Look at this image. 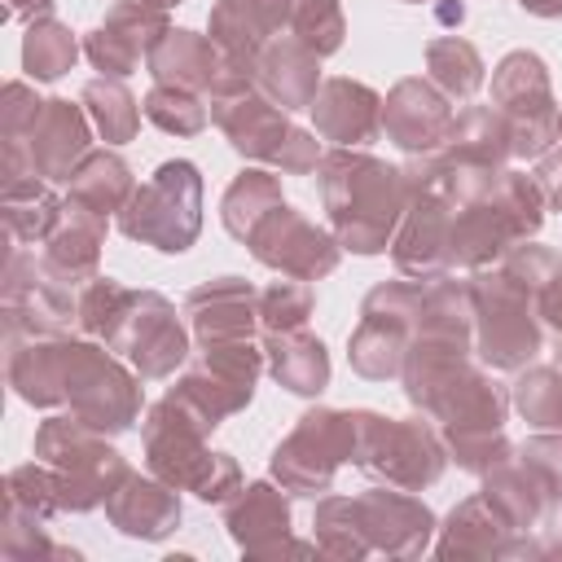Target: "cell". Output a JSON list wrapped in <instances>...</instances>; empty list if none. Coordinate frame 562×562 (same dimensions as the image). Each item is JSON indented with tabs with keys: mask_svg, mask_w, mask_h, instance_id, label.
I'll list each match as a JSON object with an SVG mask.
<instances>
[{
	"mask_svg": "<svg viewBox=\"0 0 562 562\" xmlns=\"http://www.w3.org/2000/svg\"><path fill=\"white\" fill-rule=\"evenodd\" d=\"M31 452L53 465L57 487H61V509L66 514H92L105 505V496L132 474L127 457L110 443V435L92 430L75 413H53L35 426Z\"/></svg>",
	"mask_w": 562,
	"mask_h": 562,
	"instance_id": "3",
	"label": "cell"
},
{
	"mask_svg": "<svg viewBox=\"0 0 562 562\" xmlns=\"http://www.w3.org/2000/svg\"><path fill=\"white\" fill-rule=\"evenodd\" d=\"M4 505L9 509H22V514H31V518H57V514H66L61 509V487H57V474H53V465H44L40 457L35 461H26V465H13L9 474H4Z\"/></svg>",
	"mask_w": 562,
	"mask_h": 562,
	"instance_id": "45",
	"label": "cell"
},
{
	"mask_svg": "<svg viewBox=\"0 0 562 562\" xmlns=\"http://www.w3.org/2000/svg\"><path fill=\"white\" fill-rule=\"evenodd\" d=\"M553 364L562 369V334H553Z\"/></svg>",
	"mask_w": 562,
	"mask_h": 562,
	"instance_id": "60",
	"label": "cell"
},
{
	"mask_svg": "<svg viewBox=\"0 0 562 562\" xmlns=\"http://www.w3.org/2000/svg\"><path fill=\"white\" fill-rule=\"evenodd\" d=\"M404 400L439 430H505V417L514 408L509 386H501L487 364H474V356L404 386Z\"/></svg>",
	"mask_w": 562,
	"mask_h": 562,
	"instance_id": "12",
	"label": "cell"
},
{
	"mask_svg": "<svg viewBox=\"0 0 562 562\" xmlns=\"http://www.w3.org/2000/svg\"><path fill=\"white\" fill-rule=\"evenodd\" d=\"M66 211V198L53 193L48 180L40 176H13L0 180V220L13 246H44V237L57 228Z\"/></svg>",
	"mask_w": 562,
	"mask_h": 562,
	"instance_id": "34",
	"label": "cell"
},
{
	"mask_svg": "<svg viewBox=\"0 0 562 562\" xmlns=\"http://www.w3.org/2000/svg\"><path fill=\"white\" fill-rule=\"evenodd\" d=\"M211 123L224 132V140L233 145V154H241L250 162H272V154L281 149V140L294 132L290 114L281 105H272L259 88L237 92L228 101H211Z\"/></svg>",
	"mask_w": 562,
	"mask_h": 562,
	"instance_id": "27",
	"label": "cell"
},
{
	"mask_svg": "<svg viewBox=\"0 0 562 562\" xmlns=\"http://www.w3.org/2000/svg\"><path fill=\"white\" fill-rule=\"evenodd\" d=\"M145 119L167 132V136H198L206 123H211V105L202 92H189V88H171V83H154L140 101Z\"/></svg>",
	"mask_w": 562,
	"mask_h": 562,
	"instance_id": "44",
	"label": "cell"
},
{
	"mask_svg": "<svg viewBox=\"0 0 562 562\" xmlns=\"http://www.w3.org/2000/svg\"><path fill=\"white\" fill-rule=\"evenodd\" d=\"M184 321L198 342L255 338L259 334V290L246 277H215L184 294Z\"/></svg>",
	"mask_w": 562,
	"mask_h": 562,
	"instance_id": "26",
	"label": "cell"
},
{
	"mask_svg": "<svg viewBox=\"0 0 562 562\" xmlns=\"http://www.w3.org/2000/svg\"><path fill=\"white\" fill-rule=\"evenodd\" d=\"M290 0H215L206 18V35L224 57L255 61L268 40L285 35Z\"/></svg>",
	"mask_w": 562,
	"mask_h": 562,
	"instance_id": "29",
	"label": "cell"
},
{
	"mask_svg": "<svg viewBox=\"0 0 562 562\" xmlns=\"http://www.w3.org/2000/svg\"><path fill=\"white\" fill-rule=\"evenodd\" d=\"M312 132L342 149H364L382 132V92L351 75H329L312 101Z\"/></svg>",
	"mask_w": 562,
	"mask_h": 562,
	"instance_id": "24",
	"label": "cell"
},
{
	"mask_svg": "<svg viewBox=\"0 0 562 562\" xmlns=\"http://www.w3.org/2000/svg\"><path fill=\"white\" fill-rule=\"evenodd\" d=\"M167 31L171 18L162 9H149L140 0H114L110 13L83 35V57L110 79H127L140 70V61H149L154 44Z\"/></svg>",
	"mask_w": 562,
	"mask_h": 562,
	"instance_id": "20",
	"label": "cell"
},
{
	"mask_svg": "<svg viewBox=\"0 0 562 562\" xmlns=\"http://www.w3.org/2000/svg\"><path fill=\"white\" fill-rule=\"evenodd\" d=\"M53 4H57V0H4V18H18V22L53 18Z\"/></svg>",
	"mask_w": 562,
	"mask_h": 562,
	"instance_id": "55",
	"label": "cell"
},
{
	"mask_svg": "<svg viewBox=\"0 0 562 562\" xmlns=\"http://www.w3.org/2000/svg\"><path fill=\"white\" fill-rule=\"evenodd\" d=\"M220 61H224V53L215 48L211 35L189 31V26H171V31L154 44L145 70L154 75V83H171V88H189V92H202V97H206V88H211Z\"/></svg>",
	"mask_w": 562,
	"mask_h": 562,
	"instance_id": "31",
	"label": "cell"
},
{
	"mask_svg": "<svg viewBox=\"0 0 562 562\" xmlns=\"http://www.w3.org/2000/svg\"><path fill=\"white\" fill-rule=\"evenodd\" d=\"M215 430L184 404L176 400L171 391L162 400H154L145 408V422H140V457H145V470L158 474L162 483L180 487V492H198V483L206 479L211 461H215V448L206 443Z\"/></svg>",
	"mask_w": 562,
	"mask_h": 562,
	"instance_id": "15",
	"label": "cell"
},
{
	"mask_svg": "<svg viewBox=\"0 0 562 562\" xmlns=\"http://www.w3.org/2000/svg\"><path fill=\"white\" fill-rule=\"evenodd\" d=\"M127 285L123 281H114V277H92V281H83L79 285V312H75V329L83 334V338H97V342H105L110 338V329L119 325V316H123V303H127Z\"/></svg>",
	"mask_w": 562,
	"mask_h": 562,
	"instance_id": "49",
	"label": "cell"
},
{
	"mask_svg": "<svg viewBox=\"0 0 562 562\" xmlns=\"http://www.w3.org/2000/svg\"><path fill=\"white\" fill-rule=\"evenodd\" d=\"M544 553H549V558H562V527H558L553 540H544Z\"/></svg>",
	"mask_w": 562,
	"mask_h": 562,
	"instance_id": "58",
	"label": "cell"
},
{
	"mask_svg": "<svg viewBox=\"0 0 562 562\" xmlns=\"http://www.w3.org/2000/svg\"><path fill=\"white\" fill-rule=\"evenodd\" d=\"M105 228H110V220L105 215H97V211H83V206H75V202H66V211H61V220H57V228L44 237V246H40V259H44V268L57 277V281H66V285H83V281H92L97 277V268H101V246H105Z\"/></svg>",
	"mask_w": 562,
	"mask_h": 562,
	"instance_id": "30",
	"label": "cell"
},
{
	"mask_svg": "<svg viewBox=\"0 0 562 562\" xmlns=\"http://www.w3.org/2000/svg\"><path fill=\"white\" fill-rule=\"evenodd\" d=\"M127 241L162 255H184L202 233V171L189 158H167L114 215Z\"/></svg>",
	"mask_w": 562,
	"mask_h": 562,
	"instance_id": "6",
	"label": "cell"
},
{
	"mask_svg": "<svg viewBox=\"0 0 562 562\" xmlns=\"http://www.w3.org/2000/svg\"><path fill=\"white\" fill-rule=\"evenodd\" d=\"M452 101L422 75H408L400 79L386 97H382V132L395 149H404L408 158L413 154H435L443 149L448 132H452Z\"/></svg>",
	"mask_w": 562,
	"mask_h": 562,
	"instance_id": "22",
	"label": "cell"
},
{
	"mask_svg": "<svg viewBox=\"0 0 562 562\" xmlns=\"http://www.w3.org/2000/svg\"><path fill=\"white\" fill-rule=\"evenodd\" d=\"M79 101H83V110H88V119H92V127H97V136L105 140V145H127V140H136V132H140V101L132 97V88L123 83V79H110V75H97V79H88L83 88H79Z\"/></svg>",
	"mask_w": 562,
	"mask_h": 562,
	"instance_id": "38",
	"label": "cell"
},
{
	"mask_svg": "<svg viewBox=\"0 0 562 562\" xmlns=\"http://www.w3.org/2000/svg\"><path fill=\"white\" fill-rule=\"evenodd\" d=\"M536 184L544 193V206L562 215V149H549L544 158H536Z\"/></svg>",
	"mask_w": 562,
	"mask_h": 562,
	"instance_id": "53",
	"label": "cell"
},
{
	"mask_svg": "<svg viewBox=\"0 0 562 562\" xmlns=\"http://www.w3.org/2000/svg\"><path fill=\"white\" fill-rule=\"evenodd\" d=\"M321 83H325V79H321V57H316L303 40H294V35L268 40L263 53L255 57V88H259L272 105H281L285 114L312 110Z\"/></svg>",
	"mask_w": 562,
	"mask_h": 562,
	"instance_id": "28",
	"label": "cell"
},
{
	"mask_svg": "<svg viewBox=\"0 0 562 562\" xmlns=\"http://www.w3.org/2000/svg\"><path fill=\"white\" fill-rule=\"evenodd\" d=\"M356 461V408H307L290 435L272 448L268 474L290 496H325L334 487V474Z\"/></svg>",
	"mask_w": 562,
	"mask_h": 562,
	"instance_id": "7",
	"label": "cell"
},
{
	"mask_svg": "<svg viewBox=\"0 0 562 562\" xmlns=\"http://www.w3.org/2000/svg\"><path fill=\"white\" fill-rule=\"evenodd\" d=\"M351 505H356V518H360L369 549L382 558H422L435 544L439 518L417 492L382 483V487L356 492Z\"/></svg>",
	"mask_w": 562,
	"mask_h": 562,
	"instance_id": "17",
	"label": "cell"
},
{
	"mask_svg": "<svg viewBox=\"0 0 562 562\" xmlns=\"http://www.w3.org/2000/svg\"><path fill=\"white\" fill-rule=\"evenodd\" d=\"M536 316H540V325H549L553 334H562V263H558L553 277L540 285V294H536Z\"/></svg>",
	"mask_w": 562,
	"mask_h": 562,
	"instance_id": "54",
	"label": "cell"
},
{
	"mask_svg": "<svg viewBox=\"0 0 562 562\" xmlns=\"http://www.w3.org/2000/svg\"><path fill=\"white\" fill-rule=\"evenodd\" d=\"M470 299H474V356H479V364H487L492 373L527 369L544 347V329H540L531 290L492 263V268L470 272Z\"/></svg>",
	"mask_w": 562,
	"mask_h": 562,
	"instance_id": "5",
	"label": "cell"
},
{
	"mask_svg": "<svg viewBox=\"0 0 562 562\" xmlns=\"http://www.w3.org/2000/svg\"><path fill=\"white\" fill-rule=\"evenodd\" d=\"M316 189H321L325 220L342 250H351V255L391 250V237L408 206L400 167H391L378 154L334 145V149H325V158L316 167Z\"/></svg>",
	"mask_w": 562,
	"mask_h": 562,
	"instance_id": "1",
	"label": "cell"
},
{
	"mask_svg": "<svg viewBox=\"0 0 562 562\" xmlns=\"http://www.w3.org/2000/svg\"><path fill=\"white\" fill-rule=\"evenodd\" d=\"M145 378L114 356L105 342L83 338L75 347V364H70V382H66V413H75L79 422H88L101 435H123L140 422L145 408Z\"/></svg>",
	"mask_w": 562,
	"mask_h": 562,
	"instance_id": "10",
	"label": "cell"
},
{
	"mask_svg": "<svg viewBox=\"0 0 562 562\" xmlns=\"http://www.w3.org/2000/svg\"><path fill=\"white\" fill-rule=\"evenodd\" d=\"M75 334H44V338H18L9 342L4 378L13 395L31 408H66V382L75 364Z\"/></svg>",
	"mask_w": 562,
	"mask_h": 562,
	"instance_id": "23",
	"label": "cell"
},
{
	"mask_svg": "<svg viewBox=\"0 0 562 562\" xmlns=\"http://www.w3.org/2000/svg\"><path fill=\"white\" fill-rule=\"evenodd\" d=\"M92 119L83 110V101L70 97H48L26 145H22V171L40 176L48 184H70L75 167L92 154Z\"/></svg>",
	"mask_w": 562,
	"mask_h": 562,
	"instance_id": "21",
	"label": "cell"
},
{
	"mask_svg": "<svg viewBox=\"0 0 562 562\" xmlns=\"http://www.w3.org/2000/svg\"><path fill=\"white\" fill-rule=\"evenodd\" d=\"M518 9L531 18H562V0H518Z\"/></svg>",
	"mask_w": 562,
	"mask_h": 562,
	"instance_id": "56",
	"label": "cell"
},
{
	"mask_svg": "<svg viewBox=\"0 0 562 562\" xmlns=\"http://www.w3.org/2000/svg\"><path fill=\"white\" fill-rule=\"evenodd\" d=\"M48 97H40L26 79H9L0 88V140H4V176L0 180H13V176H26L22 171V145L40 119Z\"/></svg>",
	"mask_w": 562,
	"mask_h": 562,
	"instance_id": "43",
	"label": "cell"
},
{
	"mask_svg": "<svg viewBox=\"0 0 562 562\" xmlns=\"http://www.w3.org/2000/svg\"><path fill=\"white\" fill-rule=\"evenodd\" d=\"M294 514H290V492L268 474L246 483L228 505H224V531L246 558H281V553H312L316 540H294Z\"/></svg>",
	"mask_w": 562,
	"mask_h": 562,
	"instance_id": "18",
	"label": "cell"
},
{
	"mask_svg": "<svg viewBox=\"0 0 562 562\" xmlns=\"http://www.w3.org/2000/svg\"><path fill=\"white\" fill-rule=\"evenodd\" d=\"M509 404L536 430H562V369L558 364H527L509 386Z\"/></svg>",
	"mask_w": 562,
	"mask_h": 562,
	"instance_id": "42",
	"label": "cell"
},
{
	"mask_svg": "<svg viewBox=\"0 0 562 562\" xmlns=\"http://www.w3.org/2000/svg\"><path fill=\"white\" fill-rule=\"evenodd\" d=\"M132 193H136V176H132L127 158H123L114 145L92 149V154L75 167V176H70V184H66V202H75V206H83V211H97V215H105V220L119 215Z\"/></svg>",
	"mask_w": 562,
	"mask_h": 562,
	"instance_id": "36",
	"label": "cell"
},
{
	"mask_svg": "<svg viewBox=\"0 0 562 562\" xmlns=\"http://www.w3.org/2000/svg\"><path fill=\"white\" fill-rule=\"evenodd\" d=\"M0 558H9V562H44V558L79 562L75 549L48 540L44 518H31V514L9 509V505H4V514H0Z\"/></svg>",
	"mask_w": 562,
	"mask_h": 562,
	"instance_id": "48",
	"label": "cell"
},
{
	"mask_svg": "<svg viewBox=\"0 0 562 562\" xmlns=\"http://www.w3.org/2000/svg\"><path fill=\"white\" fill-rule=\"evenodd\" d=\"M189 325L176 316V303L158 290H132L123 303L119 325L110 329L105 347L114 356H123L145 382L171 378L176 369L189 364L193 347H189Z\"/></svg>",
	"mask_w": 562,
	"mask_h": 562,
	"instance_id": "14",
	"label": "cell"
},
{
	"mask_svg": "<svg viewBox=\"0 0 562 562\" xmlns=\"http://www.w3.org/2000/svg\"><path fill=\"white\" fill-rule=\"evenodd\" d=\"M479 496L501 514V522H505L509 531H536V527L549 518V509H558V505L549 501L544 483L536 479V470L522 465L518 457L492 465V470L483 474Z\"/></svg>",
	"mask_w": 562,
	"mask_h": 562,
	"instance_id": "33",
	"label": "cell"
},
{
	"mask_svg": "<svg viewBox=\"0 0 562 562\" xmlns=\"http://www.w3.org/2000/svg\"><path fill=\"white\" fill-rule=\"evenodd\" d=\"M492 105L509 123L514 158H544L558 145V97L540 53L514 48L492 66Z\"/></svg>",
	"mask_w": 562,
	"mask_h": 562,
	"instance_id": "11",
	"label": "cell"
},
{
	"mask_svg": "<svg viewBox=\"0 0 562 562\" xmlns=\"http://www.w3.org/2000/svg\"><path fill=\"white\" fill-rule=\"evenodd\" d=\"M439 435H443L448 461H457V470L479 474V479L492 465H501V461L514 457V443L505 439V430H439Z\"/></svg>",
	"mask_w": 562,
	"mask_h": 562,
	"instance_id": "50",
	"label": "cell"
},
{
	"mask_svg": "<svg viewBox=\"0 0 562 562\" xmlns=\"http://www.w3.org/2000/svg\"><path fill=\"white\" fill-rule=\"evenodd\" d=\"M417 312H422V281H408V277L378 281L360 299V321H356V329L347 338L351 373H360L364 382L400 378Z\"/></svg>",
	"mask_w": 562,
	"mask_h": 562,
	"instance_id": "9",
	"label": "cell"
},
{
	"mask_svg": "<svg viewBox=\"0 0 562 562\" xmlns=\"http://www.w3.org/2000/svg\"><path fill=\"white\" fill-rule=\"evenodd\" d=\"M255 263L281 272V277H299V281H321L342 263V246L334 237V228L312 224L303 211H294L290 202H277L241 241Z\"/></svg>",
	"mask_w": 562,
	"mask_h": 562,
	"instance_id": "16",
	"label": "cell"
},
{
	"mask_svg": "<svg viewBox=\"0 0 562 562\" xmlns=\"http://www.w3.org/2000/svg\"><path fill=\"white\" fill-rule=\"evenodd\" d=\"M544 193L531 171L501 167L479 193L452 202V268H492L544 224Z\"/></svg>",
	"mask_w": 562,
	"mask_h": 562,
	"instance_id": "2",
	"label": "cell"
},
{
	"mask_svg": "<svg viewBox=\"0 0 562 562\" xmlns=\"http://www.w3.org/2000/svg\"><path fill=\"white\" fill-rule=\"evenodd\" d=\"M316 307L312 281L285 277L259 290V334H290V329H307Z\"/></svg>",
	"mask_w": 562,
	"mask_h": 562,
	"instance_id": "47",
	"label": "cell"
},
{
	"mask_svg": "<svg viewBox=\"0 0 562 562\" xmlns=\"http://www.w3.org/2000/svg\"><path fill=\"white\" fill-rule=\"evenodd\" d=\"M443 158L461 162V167H487L501 171L514 158V140H509V123L496 105H465L452 119V132L443 140Z\"/></svg>",
	"mask_w": 562,
	"mask_h": 562,
	"instance_id": "35",
	"label": "cell"
},
{
	"mask_svg": "<svg viewBox=\"0 0 562 562\" xmlns=\"http://www.w3.org/2000/svg\"><path fill=\"white\" fill-rule=\"evenodd\" d=\"M558 140H562V119H558Z\"/></svg>",
	"mask_w": 562,
	"mask_h": 562,
	"instance_id": "62",
	"label": "cell"
},
{
	"mask_svg": "<svg viewBox=\"0 0 562 562\" xmlns=\"http://www.w3.org/2000/svg\"><path fill=\"white\" fill-rule=\"evenodd\" d=\"M285 35L303 40L316 57H334L347 40L342 0H290V26Z\"/></svg>",
	"mask_w": 562,
	"mask_h": 562,
	"instance_id": "46",
	"label": "cell"
},
{
	"mask_svg": "<svg viewBox=\"0 0 562 562\" xmlns=\"http://www.w3.org/2000/svg\"><path fill=\"white\" fill-rule=\"evenodd\" d=\"M426 79L448 97V101H470L487 83L483 53L461 40V35H435L426 44Z\"/></svg>",
	"mask_w": 562,
	"mask_h": 562,
	"instance_id": "37",
	"label": "cell"
},
{
	"mask_svg": "<svg viewBox=\"0 0 562 562\" xmlns=\"http://www.w3.org/2000/svg\"><path fill=\"white\" fill-rule=\"evenodd\" d=\"M79 53H83V44H79V35L61 18H35V22H26V35H22V70H26V79L57 83L61 75L75 70Z\"/></svg>",
	"mask_w": 562,
	"mask_h": 562,
	"instance_id": "40",
	"label": "cell"
},
{
	"mask_svg": "<svg viewBox=\"0 0 562 562\" xmlns=\"http://www.w3.org/2000/svg\"><path fill=\"white\" fill-rule=\"evenodd\" d=\"M430 549L443 562H461V558H492V562L496 558H549L544 540H536V531H509L501 522V514L479 492L448 509Z\"/></svg>",
	"mask_w": 562,
	"mask_h": 562,
	"instance_id": "19",
	"label": "cell"
},
{
	"mask_svg": "<svg viewBox=\"0 0 562 562\" xmlns=\"http://www.w3.org/2000/svg\"><path fill=\"white\" fill-rule=\"evenodd\" d=\"M435 18H439L443 26H461V22H465V4H461V0H443V4H435Z\"/></svg>",
	"mask_w": 562,
	"mask_h": 562,
	"instance_id": "57",
	"label": "cell"
},
{
	"mask_svg": "<svg viewBox=\"0 0 562 562\" xmlns=\"http://www.w3.org/2000/svg\"><path fill=\"white\" fill-rule=\"evenodd\" d=\"M321 158H325V145H321V136L316 132H307V127H294L285 140H281V149L272 154V171H285V176H307V171H316L321 167Z\"/></svg>",
	"mask_w": 562,
	"mask_h": 562,
	"instance_id": "52",
	"label": "cell"
},
{
	"mask_svg": "<svg viewBox=\"0 0 562 562\" xmlns=\"http://www.w3.org/2000/svg\"><path fill=\"white\" fill-rule=\"evenodd\" d=\"M140 4H149V9H162V13H167V9H176V4H184V0H140Z\"/></svg>",
	"mask_w": 562,
	"mask_h": 562,
	"instance_id": "59",
	"label": "cell"
},
{
	"mask_svg": "<svg viewBox=\"0 0 562 562\" xmlns=\"http://www.w3.org/2000/svg\"><path fill=\"white\" fill-rule=\"evenodd\" d=\"M263 369H268V356H263V342L255 347V338L198 342V360L184 364V373L167 391L184 400L211 430H220L228 417L250 408Z\"/></svg>",
	"mask_w": 562,
	"mask_h": 562,
	"instance_id": "8",
	"label": "cell"
},
{
	"mask_svg": "<svg viewBox=\"0 0 562 562\" xmlns=\"http://www.w3.org/2000/svg\"><path fill=\"white\" fill-rule=\"evenodd\" d=\"M404 4H430V0H404Z\"/></svg>",
	"mask_w": 562,
	"mask_h": 562,
	"instance_id": "61",
	"label": "cell"
},
{
	"mask_svg": "<svg viewBox=\"0 0 562 562\" xmlns=\"http://www.w3.org/2000/svg\"><path fill=\"white\" fill-rule=\"evenodd\" d=\"M514 457H518L522 465H531L536 479L544 483L549 501L562 505V430H536V435H527V439L514 448Z\"/></svg>",
	"mask_w": 562,
	"mask_h": 562,
	"instance_id": "51",
	"label": "cell"
},
{
	"mask_svg": "<svg viewBox=\"0 0 562 562\" xmlns=\"http://www.w3.org/2000/svg\"><path fill=\"white\" fill-rule=\"evenodd\" d=\"M312 540H316V553L325 558H338V562H360L369 558V540L360 531V518H356V505L351 496H316V509H312Z\"/></svg>",
	"mask_w": 562,
	"mask_h": 562,
	"instance_id": "41",
	"label": "cell"
},
{
	"mask_svg": "<svg viewBox=\"0 0 562 562\" xmlns=\"http://www.w3.org/2000/svg\"><path fill=\"white\" fill-rule=\"evenodd\" d=\"M263 356H268V373L277 378V386L303 400H316L334 378L329 347L307 329L263 334Z\"/></svg>",
	"mask_w": 562,
	"mask_h": 562,
	"instance_id": "32",
	"label": "cell"
},
{
	"mask_svg": "<svg viewBox=\"0 0 562 562\" xmlns=\"http://www.w3.org/2000/svg\"><path fill=\"white\" fill-rule=\"evenodd\" d=\"M351 465L378 483L426 492L443 479L448 448H443L439 426L426 413L386 417L378 408H356V461Z\"/></svg>",
	"mask_w": 562,
	"mask_h": 562,
	"instance_id": "4",
	"label": "cell"
},
{
	"mask_svg": "<svg viewBox=\"0 0 562 562\" xmlns=\"http://www.w3.org/2000/svg\"><path fill=\"white\" fill-rule=\"evenodd\" d=\"M75 312H79V290L57 281L31 246H13L9 259H4V272H0L4 342L70 334Z\"/></svg>",
	"mask_w": 562,
	"mask_h": 562,
	"instance_id": "13",
	"label": "cell"
},
{
	"mask_svg": "<svg viewBox=\"0 0 562 562\" xmlns=\"http://www.w3.org/2000/svg\"><path fill=\"white\" fill-rule=\"evenodd\" d=\"M105 518L119 536L127 540H167L176 536L180 518H184V501H180V487L162 483L158 474H127L110 496H105Z\"/></svg>",
	"mask_w": 562,
	"mask_h": 562,
	"instance_id": "25",
	"label": "cell"
},
{
	"mask_svg": "<svg viewBox=\"0 0 562 562\" xmlns=\"http://www.w3.org/2000/svg\"><path fill=\"white\" fill-rule=\"evenodd\" d=\"M277 202H285L277 171L246 167V171H237V176L228 180V189H224V198H220V224H224V233H228V237L246 241V237H250V228H255V224H259Z\"/></svg>",
	"mask_w": 562,
	"mask_h": 562,
	"instance_id": "39",
	"label": "cell"
}]
</instances>
